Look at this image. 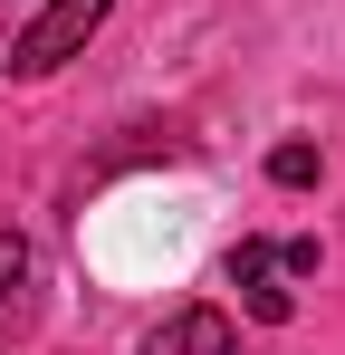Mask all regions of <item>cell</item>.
Returning a JSON list of instances; mask_svg holds the SVG:
<instances>
[{
    "label": "cell",
    "mask_w": 345,
    "mask_h": 355,
    "mask_svg": "<svg viewBox=\"0 0 345 355\" xmlns=\"http://www.w3.org/2000/svg\"><path fill=\"white\" fill-rule=\"evenodd\" d=\"M106 10H115V0H48V10L10 39V77H57V67L106 29Z\"/></svg>",
    "instance_id": "cell-1"
},
{
    "label": "cell",
    "mask_w": 345,
    "mask_h": 355,
    "mask_svg": "<svg viewBox=\"0 0 345 355\" xmlns=\"http://www.w3.org/2000/svg\"><path fill=\"white\" fill-rule=\"evenodd\" d=\"M230 288H240V307H249L259 327H288V317H297V297L278 288V250H269V240H240V250H230Z\"/></svg>",
    "instance_id": "cell-2"
},
{
    "label": "cell",
    "mask_w": 345,
    "mask_h": 355,
    "mask_svg": "<svg viewBox=\"0 0 345 355\" xmlns=\"http://www.w3.org/2000/svg\"><path fill=\"white\" fill-rule=\"evenodd\" d=\"M230 346H240V327L221 307H172L163 327L144 336V355H230Z\"/></svg>",
    "instance_id": "cell-3"
},
{
    "label": "cell",
    "mask_w": 345,
    "mask_h": 355,
    "mask_svg": "<svg viewBox=\"0 0 345 355\" xmlns=\"http://www.w3.org/2000/svg\"><path fill=\"white\" fill-rule=\"evenodd\" d=\"M317 173H326V154H317L307 135H288V144H269V182H288V192H307Z\"/></svg>",
    "instance_id": "cell-4"
},
{
    "label": "cell",
    "mask_w": 345,
    "mask_h": 355,
    "mask_svg": "<svg viewBox=\"0 0 345 355\" xmlns=\"http://www.w3.org/2000/svg\"><path fill=\"white\" fill-rule=\"evenodd\" d=\"M19 279H29V240H19V231H0V297L19 288Z\"/></svg>",
    "instance_id": "cell-5"
}]
</instances>
